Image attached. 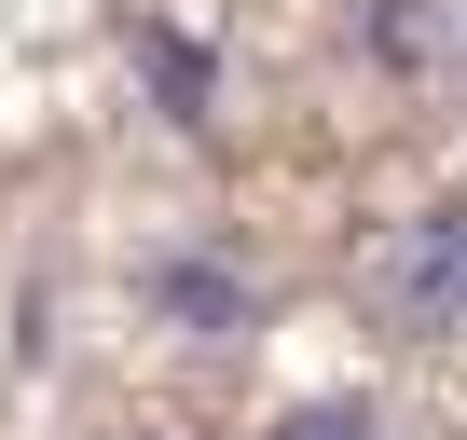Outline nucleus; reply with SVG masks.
<instances>
[{
    "mask_svg": "<svg viewBox=\"0 0 467 440\" xmlns=\"http://www.w3.org/2000/svg\"><path fill=\"white\" fill-rule=\"evenodd\" d=\"M275 440H385V413H371V399H289Z\"/></svg>",
    "mask_w": 467,
    "mask_h": 440,
    "instance_id": "nucleus-4",
    "label": "nucleus"
},
{
    "mask_svg": "<svg viewBox=\"0 0 467 440\" xmlns=\"http://www.w3.org/2000/svg\"><path fill=\"white\" fill-rule=\"evenodd\" d=\"M138 69L165 83V124H206V56H192L179 28H138Z\"/></svg>",
    "mask_w": 467,
    "mask_h": 440,
    "instance_id": "nucleus-3",
    "label": "nucleus"
},
{
    "mask_svg": "<svg viewBox=\"0 0 467 440\" xmlns=\"http://www.w3.org/2000/svg\"><path fill=\"white\" fill-rule=\"evenodd\" d=\"M151 303L179 330H248V276H220V262H151Z\"/></svg>",
    "mask_w": 467,
    "mask_h": 440,
    "instance_id": "nucleus-2",
    "label": "nucleus"
},
{
    "mask_svg": "<svg viewBox=\"0 0 467 440\" xmlns=\"http://www.w3.org/2000/svg\"><path fill=\"white\" fill-rule=\"evenodd\" d=\"M358 289H371V317H385L399 344H453V330H467V193L385 220V248L358 262Z\"/></svg>",
    "mask_w": 467,
    "mask_h": 440,
    "instance_id": "nucleus-1",
    "label": "nucleus"
}]
</instances>
